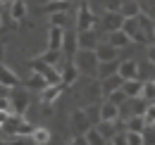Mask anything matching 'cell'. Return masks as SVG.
I'll use <instances>...</instances> for the list:
<instances>
[{"instance_id": "ffe728a7", "label": "cell", "mask_w": 155, "mask_h": 145, "mask_svg": "<svg viewBox=\"0 0 155 145\" xmlns=\"http://www.w3.org/2000/svg\"><path fill=\"white\" fill-rule=\"evenodd\" d=\"M117 74H119L122 79H136V74H138V62H134V60H122Z\"/></svg>"}, {"instance_id": "f1b7e54d", "label": "cell", "mask_w": 155, "mask_h": 145, "mask_svg": "<svg viewBox=\"0 0 155 145\" xmlns=\"http://www.w3.org/2000/svg\"><path fill=\"white\" fill-rule=\"evenodd\" d=\"M84 140H86L88 145H103V143H105V138L100 136V131H98L96 126H91L86 133H84Z\"/></svg>"}, {"instance_id": "c3c4849f", "label": "cell", "mask_w": 155, "mask_h": 145, "mask_svg": "<svg viewBox=\"0 0 155 145\" xmlns=\"http://www.w3.org/2000/svg\"><path fill=\"white\" fill-rule=\"evenodd\" d=\"M67 2H69V0H67Z\"/></svg>"}, {"instance_id": "8d00e7d4", "label": "cell", "mask_w": 155, "mask_h": 145, "mask_svg": "<svg viewBox=\"0 0 155 145\" xmlns=\"http://www.w3.org/2000/svg\"><path fill=\"white\" fill-rule=\"evenodd\" d=\"M143 119H146V124H155V102H148V107L143 112Z\"/></svg>"}, {"instance_id": "ab89813d", "label": "cell", "mask_w": 155, "mask_h": 145, "mask_svg": "<svg viewBox=\"0 0 155 145\" xmlns=\"http://www.w3.org/2000/svg\"><path fill=\"white\" fill-rule=\"evenodd\" d=\"M148 60L155 62V43H153V45H148Z\"/></svg>"}, {"instance_id": "4dcf8cb0", "label": "cell", "mask_w": 155, "mask_h": 145, "mask_svg": "<svg viewBox=\"0 0 155 145\" xmlns=\"http://www.w3.org/2000/svg\"><path fill=\"white\" fill-rule=\"evenodd\" d=\"M141 138H143V145H155V126L153 124H146V126H143Z\"/></svg>"}, {"instance_id": "9a60e30c", "label": "cell", "mask_w": 155, "mask_h": 145, "mask_svg": "<svg viewBox=\"0 0 155 145\" xmlns=\"http://www.w3.org/2000/svg\"><path fill=\"white\" fill-rule=\"evenodd\" d=\"M119 69V60H107V62H98V69H96V79H105V76H112Z\"/></svg>"}, {"instance_id": "9c48e42d", "label": "cell", "mask_w": 155, "mask_h": 145, "mask_svg": "<svg viewBox=\"0 0 155 145\" xmlns=\"http://www.w3.org/2000/svg\"><path fill=\"white\" fill-rule=\"evenodd\" d=\"M138 29L143 31L148 45H153V43H155V21H153V17L146 14V12H138Z\"/></svg>"}, {"instance_id": "f35d334b", "label": "cell", "mask_w": 155, "mask_h": 145, "mask_svg": "<svg viewBox=\"0 0 155 145\" xmlns=\"http://www.w3.org/2000/svg\"><path fill=\"white\" fill-rule=\"evenodd\" d=\"M105 2V10H119V5H122V0H103Z\"/></svg>"}, {"instance_id": "484cf974", "label": "cell", "mask_w": 155, "mask_h": 145, "mask_svg": "<svg viewBox=\"0 0 155 145\" xmlns=\"http://www.w3.org/2000/svg\"><path fill=\"white\" fill-rule=\"evenodd\" d=\"M119 12H122L124 17H136V14L141 12V7H138V0H122V5H119Z\"/></svg>"}, {"instance_id": "3957f363", "label": "cell", "mask_w": 155, "mask_h": 145, "mask_svg": "<svg viewBox=\"0 0 155 145\" xmlns=\"http://www.w3.org/2000/svg\"><path fill=\"white\" fill-rule=\"evenodd\" d=\"M29 67L34 69V72H38L48 83H62V76H60V72H58V67H53V64H48V62H43V60H31L29 62Z\"/></svg>"}, {"instance_id": "7c38bea8", "label": "cell", "mask_w": 155, "mask_h": 145, "mask_svg": "<svg viewBox=\"0 0 155 145\" xmlns=\"http://www.w3.org/2000/svg\"><path fill=\"white\" fill-rule=\"evenodd\" d=\"M77 45H79V48H86V50H96V45H98L96 31H93V29L77 31Z\"/></svg>"}, {"instance_id": "ee69618b", "label": "cell", "mask_w": 155, "mask_h": 145, "mask_svg": "<svg viewBox=\"0 0 155 145\" xmlns=\"http://www.w3.org/2000/svg\"><path fill=\"white\" fill-rule=\"evenodd\" d=\"M0 29H2V17H0Z\"/></svg>"}, {"instance_id": "8fae6325", "label": "cell", "mask_w": 155, "mask_h": 145, "mask_svg": "<svg viewBox=\"0 0 155 145\" xmlns=\"http://www.w3.org/2000/svg\"><path fill=\"white\" fill-rule=\"evenodd\" d=\"M60 76H62V83H64V86H72V83H77V79L81 74H79L77 64H74L72 60H64V64H62V69H60Z\"/></svg>"}, {"instance_id": "52a82bcc", "label": "cell", "mask_w": 155, "mask_h": 145, "mask_svg": "<svg viewBox=\"0 0 155 145\" xmlns=\"http://www.w3.org/2000/svg\"><path fill=\"white\" fill-rule=\"evenodd\" d=\"M122 31L127 34V36L136 40V43H143V45H148V40L143 36V31L138 29V14L136 17H124V24H122Z\"/></svg>"}, {"instance_id": "d590c367", "label": "cell", "mask_w": 155, "mask_h": 145, "mask_svg": "<svg viewBox=\"0 0 155 145\" xmlns=\"http://www.w3.org/2000/svg\"><path fill=\"white\" fill-rule=\"evenodd\" d=\"M127 143L129 145H143V138L138 131H127Z\"/></svg>"}, {"instance_id": "8992f818", "label": "cell", "mask_w": 155, "mask_h": 145, "mask_svg": "<svg viewBox=\"0 0 155 145\" xmlns=\"http://www.w3.org/2000/svg\"><path fill=\"white\" fill-rule=\"evenodd\" d=\"M69 126H72V131H74L77 136H84V133L93 126V124H91V119H88L86 109H74V112H72V117H69Z\"/></svg>"}, {"instance_id": "603a6c76", "label": "cell", "mask_w": 155, "mask_h": 145, "mask_svg": "<svg viewBox=\"0 0 155 145\" xmlns=\"http://www.w3.org/2000/svg\"><path fill=\"white\" fill-rule=\"evenodd\" d=\"M10 17L15 21H21L26 17V2L24 0H10Z\"/></svg>"}, {"instance_id": "44dd1931", "label": "cell", "mask_w": 155, "mask_h": 145, "mask_svg": "<svg viewBox=\"0 0 155 145\" xmlns=\"http://www.w3.org/2000/svg\"><path fill=\"white\" fill-rule=\"evenodd\" d=\"M141 88H143V81H141V79H124V81H122V91L127 93V98L141 95Z\"/></svg>"}, {"instance_id": "ac0fdd59", "label": "cell", "mask_w": 155, "mask_h": 145, "mask_svg": "<svg viewBox=\"0 0 155 145\" xmlns=\"http://www.w3.org/2000/svg\"><path fill=\"white\" fill-rule=\"evenodd\" d=\"M122 76L119 74H112V76H105V79H100V91H103V95H107V93L117 91V88H122Z\"/></svg>"}, {"instance_id": "cb8c5ba5", "label": "cell", "mask_w": 155, "mask_h": 145, "mask_svg": "<svg viewBox=\"0 0 155 145\" xmlns=\"http://www.w3.org/2000/svg\"><path fill=\"white\" fill-rule=\"evenodd\" d=\"M96 128L100 131V136L105 138V143H110V138L115 136V131H117V121H105V119H100L96 124Z\"/></svg>"}, {"instance_id": "6da1fadb", "label": "cell", "mask_w": 155, "mask_h": 145, "mask_svg": "<svg viewBox=\"0 0 155 145\" xmlns=\"http://www.w3.org/2000/svg\"><path fill=\"white\" fill-rule=\"evenodd\" d=\"M72 62L77 64L79 74L84 76H96V69H98V57H96V50H86V48H79Z\"/></svg>"}, {"instance_id": "60d3db41", "label": "cell", "mask_w": 155, "mask_h": 145, "mask_svg": "<svg viewBox=\"0 0 155 145\" xmlns=\"http://www.w3.org/2000/svg\"><path fill=\"white\" fill-rule=\"evenodd\" d=\"M10 91H12V88H7V86L0 83V98H2V95H10Z\"/></svg>"}, {"instance_id": "5b68a950", "label": "cell", "mask_w": 155, "mask_h": 145, "mask_svg": "<svg viewBox=\"0 0 155 145\" xmlns=\"http://www.w3.org/2000/svg\"><path fill=\"white\" fill-rule=\"evenodd\" d=\"M10 102H12V112L15 114H26V109H29V91L15 86L10 91Z\"/></svg>"}, {"instance_id": "2e32d148", "label": "cell", "mask_w": 155, "mask_h": 145, "mask_svg": "<svg viewBox=\"0 0 155 145\" xmlns=\"http://www.w3.org/2000/svg\"><path fill=\"white\" fill-rule=\"evenodd\" d=\"M0 83H2V86H7V88L19 86V76L12 72L7 64H2V62H0Z\"/></svg>"}, {"instance_id": "4316f807", "label": "cell", "mask_w": 155, "mask_h": 145, "mask_svg": "<svg viewBox=\"0 0 155 145\" xmlns=\"http://www.w3.org/2000/svg\"><path fill=\"white\" fill-rule=\"evenodd\" d=\"M45 86H48V81H45V79H43L38 72H34L29 79H26V88H31V91H38V93H41Z\"/></svg>"}, {"instance_id": "277c9868", "label": "cell", "mask_w": 155, "mask_h": 145, "mask_svg": "<svg viewBox=\"0 0 155 145\" xmlns=\"http://www.w3.org/2000/svg\"><path fill=\"white\" fill-rule=\"evenodd\" d=\"M86 29H96V14H93L88 0H81L77 10V31H86Z\"/></svg>"}, {"instance_id": "f907efd6", "label": "cell", "mask_w": 155, "mask_h": 145, "mask_svg": "<svg viewBox=\"0 0 155 145\" xmlns=\"http://www.w3.org/2000/svg\"><path fill=\"white\" fill-rule=\"evenodd\" d=\"M153 21H155V19H153Z\"/></svg>"}, {"instance_id": "1f68e13d", "label": "cell", "mask_w": 155, "mask_h": 145, "mask_svg": "<svg viewBox=\"0 0 155 145\" xmlns=\"http://www.w3.org/2000/svg\"><path fill=\"white\" fill-rule=\"evenodd\" d=\"M50 26H67V12L60 10V12H50Z\"/></svg>"}, {"instance_id": "74e56055", "label": "cell", "mask_w": 155, "mask_h": 145, "mask_svg": "<svg viewBox=\"0 0 155 145\" xmlns=\"http://www.w3.org/2000/svg\"><path fill=\"white\" fill-rule=\"evenodd\" d=\"M110 143H117V145H124L127 143V128H124V133H115L112 138H110Z\"/></svg>"}, {"instance_id": "83f0119b", "label": "cell", "mask_w": 155, "mask_h": 145, "mask_svg": "<svg viewBox=\"0 0 155 145\" xmlns=\"http://www.w3.org/2000/svg\"><path fill=\"white\" fill-rule=\"evenodd\" d=\"M31 140H34V143H38V145L50 143V131H48V128H43V126H34V131H31Z\"/></svg>"}, {"instance_id": "7a4b0ae2", "label": "cell", "mask_w": 155, "mask_h": 145, "mask_svg": "<svg viewBox=\"0 0 155 145\" xmlns=\"http://www.w3.org/2000/svg\"><path fill=\"white\" fill-rule=\"evenodd\" d=\"M2 131L5 133H12V136H31L34 126L24 119V114H10L5 121H2Z\"/></svg>"}, {"instance_id": "836d02e7", "label": "cell", "mask_w": 155, "mask_h": 145, "mask_svg": "<svg viewBox=\"0 0 155 145\" xmlns=\"http://www.w3.org/2000/svg\"><path fill=\"white\" fill-rule=\"evenodd\" d=\"M86 114H88V119H91V124H93V126H96L98 121H100V105H88V107H86Z\"/></svg>"}, {"instance_id": "f6af8a7d", "label": "cell", "mask_w": 155, "mask_h": 145, "mask_svg": "<svg viewBox=\"0 0 155 145\" xmlns=\"http://www.w3.org/2000/svg\"><path fill=\"white\" fill-rule=\"evenodd\" d=\"M0 10H2V2H0Z\"/></svg>"}, {"instance_id": "7402d4cb", "label": "cell", "mask_w": 155, "mask_h": 145, "mask_svg": "<svg viewBox=\"0 0 155 145\" xmlns=\"http://www.w3.org/2000/svg\"><path fill=\"white\" fill-rule=\"evenodd\" d=\"M107 43H112L117 50H122V48H127V45L131 43V38L127 36L122 29H117V31H110V34H107Z\"/></svg>"}, {"instance_id": "7dc6e473", "label": "cell", "mask_w": 155, "mask_h": 145, "mask_svg": "<svg viewBox=\"0 0 155 145\" xmlns=\"http://www.w3.org/2000/svg\"><path fill=\"white\" fill-rule=\"evenodd\" d=\"M0 2H5V0H0Z\"/></svg>"}, {"instance_id": "ba28073f", "label": "cell", "mask_w": 155, "mask_h": 145, "mask_svg": "<svg viewBox=\"0 0 155 145\" xmlns=\"http://www.w3.org/2000/svg\"><path fill=\"white\" fill-rule=\"evenodd\" d=\"M122 24H124V14H122L119 10H105V14H103V26H105L107 34L122 29Z\"/></svg>"}, {"instance_id": "f546056e", "label": "cell", "mask_w": 155, "mask_h": 145, "mask_svg": "<svg viewBox=\"0 0 155 145\" xmlns=\"http://www.w3.org/2000/svg\"><path fill=\"white\" fill-rule=\"evenodd\" d=\"M141 98H143L146 102H155V81H143Z\"/></svg>"}, {"instance_id": "681fc988", "label": "cell", "mask_w": 155, "mask_h": 145, "mask_svg": "<svg viewBox=\"0 0 155 145\" xmlns=\"http://www.w3.org/2000/svg\"><path fill=\"white\" fill-rule=\"evenodd\" d=\"M153 126H155V124H153Z\"/></svg>"}, {"instance_id": "bcb514c9", "label": "cell", "mask_w": 155, "mask_h": 145, "mask_svg": "<svg viewBox=\"0 0 155 145\" xmlns=\"http://www.w3.org/2000/svg\"><path fill=\"white\" fill-rule=\"evenodd\" d=\"M0 133H2V126H0Z\"/></svg>"}, {"instance_id": "4fadbf2b", "label": "cell", "mask_w": 155, "mask_h": 145, "mask_svg": "<svg viewBox=\"0 0 155 145\" xmlns=\"http://www.w3.org/2000/svg\"><path fill=\"white\" fill-rule=\"evenodd\" d=\"M117 53H119V50H117L112 43H107V40H105V43H98V45H96V57H98V62L117 60Z\"/></svg>"}, {"instance_id": "d6a6232c", "label": "cell", "mask_w": 155, "mask_h": 145, "mask_svg": "<svg viewBox=\"0 0 155 145\" xmlns=\"http://www.w3.org/2000/svg\"><path fill=\"white\" fill-rule=\"evenodd\" d=\"M105 98H107V100H110V102H115L117 107H119V105H124V100H127V93L122 91V88H117V91H112V93H107V95H105Z\"/></svg>"}, {"instance_id": "e575fe53", "label": "cell", "mask_w": 155, "mask_h": 145, "mask_svg": "<svg viewBox=\"0 0 155 145\" xmlns=\"http://www.w3.org/2000/svg\"><path fill=\"white\" fill-rule=\"evenodd\" d=\"M138 7H141V12L155 17V0H138Z\"/></svg>"}, {"instance_id": "e0dca14e", "label": "cell", "mask_w": 155, "mask_h": 145, "mask_svg": "<svg viewBox=\"0 0 155 145\" xmlns=\"http://www.w3.org/2000/svg\"><path fill=\"white\" fill-rule=\"evenodd\" d=\"M119 107H117L115 102H110V100H105L103 105H100V119H105V121H119Z\"/></svg>"}, {"instance_id": "30bf717a", "label": "cell", "mask_w": 155, "mask_h": 145, "mask_svg": "<svg viewBox=\"0 0 155 145\" xmlns=\"http://www.w3.org/2000/svg\"><path fill=\"white\" fill-rule=\"evenodd\" d=\"M62 91H64V83H48V86L41 91V102H45V105L58 102V98L62 95Z\"/></svg>"}, {"instance_id": "d4e9b609", "label": "cell", "mask_w": 155, "mask_h": 145, "mask_svg": "<svg viewBox=\"0 0 155 145\" xmlns=\"http://www.w3.org/2000/svg\"><path fill=\"white\" fill-rule=\"evenodd\" d=\"M136 79H141V81H155V62H143V64H138V74H136Z\"/></svg>"}, {"instance_id": "d6986e66", "label": "cell", "mask_w": 155, "mask_h": 145, "mask_svg": "<svg viewBox=\"0 0 155 145\" xmlns=\"http://www.w3.org/2000/svg\"><path fill=\"white\" fill-rule=\"evenodd\" d=\"M77 50H79L77 34H67V31H64V40H62V55H64V60H72Z\"/></svg>"}, {"instance_id": "5bb4252c", "label": "cell", "mask_w": 155, "mask_h": 145, "mask_svg": "<svg viewBox=\"0 0 155 145\" xmlns=\"http://www.w3.org/2000/svg\"><path fill=\"white\" fill-rule=\"evenodd\" d=\"M62 40H64V29L62 26H50V31H48V50H62Z\"/></svg>"}, {"instance_id": "7bdbcfd3", "label": "cell", "mask_w": 155, "mask_h": 145, "mask_svg": "<svg viewBox=\"0 0 155 145\" xmlns=\"http://www.w3.org/2000/svg\"><path fill=\"white\" fill-rule=\"evenodd\" d=\"M36 2H38V5H48L50 0H36Z\"/></svg>"}, {"instance_id": "b9f144b4", "label": "cell", "mask_w": 155, "mask_h": 145, "mask_svg": "<svg viewBox=\"0 0 155 145\" xmlns=\"http://www.w3.org/2000/svg\"><path fill=\"white\" fill-rule=\"evenodd\" d=\"M2 55H5V45L0 43V62H2Z\"/></svg>"}]
</instances>
